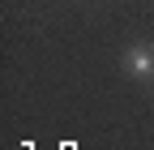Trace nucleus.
Listing matches in <instances>:
<instances>
[{
    "mask_svg": "<svg viewBox=\"0 0 154 150\" xmlns=\"http://www.w3.org/2000/svg\"><path fill=\"white\" fill-rule=\"evenodd\" d=\"M128 73H133V77H150V73H154L150 47H128Z\"/></svg>",
    "mask_w": 154,
    "mask_h": 150,
    "instance_id": "nucleus-1",
    "label": "nucleus"
}]
</instances>
